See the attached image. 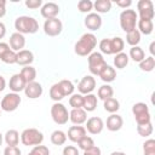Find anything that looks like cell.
Returning <instances> with one entry per match:
<instances>
[{"label":"cell","instance_id":"cell-33","mask_svg":"<svg viewBox=\"0 0 155 155\" xmlns=\"http://www.w3.org/2000/svg\"><path fill=\"white\" fill-rule=\"evenodd\" d=\"M97 96H98L99 99L105 101V99H108V98H110V97L114 96V90H113V87H111L110 85H108V84L102 85V86L98 88V91H97Z\"/></svg>","mask_w":155,"mask_h":155},{"label":"cell","instance_id":"cell-15","mask_svg":"<svg viewBox=\"0 0 155 155\" xmlns=\"http://www.w3.org/2000/svg\"><path fill=\"white\" fill-rule=\"evenodd\" d=\"M85 27L92 31L101 29L102 27V17L97 12H90L85 17Z\"/></svg>","mask_w":155,"mask_h":155},{"label":"cell","instance_id":"cell-54","mask_svg":"<svg viewBox=\"0 0 155 155\" xmlns=\"http://www.w3.org/2000/svg\"><path fill=\"white\" fill-rule=\"evenodd\" d=\"M110 155H126V154L122 153V151H113Z\"/></svg>","mask_w":155,"mask_h":155},{"label":"cell","instance_id":"cell-11","mask_svg":"<svg viewBox=\"0 0 155 155\" xmlns=\"http://www.w3.org/2000/svg\"><path fill=\"white\" fill-rule=\"evenodd\" d=\"M63 30V23L58 18L46 19L44 23V33L48 36H57Z\"/></svg>","mask_w":155,"mask_h":155},{"label":"cell","instance_id":"cell-22","mask_svg":"<svg viewBox=\"0 0 155 155\" xmlns=\"http://www.w3.org/2000/svg\"><path fill=\"white\" fill-rule=\"evenodd\" d=\"M33 62H34V54H33L31 51L22 50L19 52H17V59H16L17 64H19L22 67H25V65H30Z\"/></svg>","mask_w":155,"mask_h":155},{"label":"cell","instance_id":"cell-4","mask_svg":"<svg viewBox=\"0 0 155 155\" xmlns=\"http://www.w3.org/2000/svg\"><path fill=\"white\" fill-rule=\"evenodd\" d=\"M21 142L25 147L40 145L44 142V134L36 128H25L21 133Z\"/></svg>","mask_w":155,"mask_h":155},{"label":"cell","instance_id":"cell-37","mask_svg":"<svg viewBox=\"0 0 155 155\" xmlns=\"http://www.w3.org/2000/svg\"><path fill=\"white\" fill-rule=\"evenodd\" d=\"M50 98L52 101H54V102H59V101H62L64 98V94H63L58 82H56V84H53L51 86V88H50Z\"/></svg>","mask_w":155,"mask_h":155},{"label":"cell","instance_id":"cell-19","mask_svg":"<svg viewBox=\"0 0 155 155\" xmlns=\"http://www.w3.org/2000/svg\"><path fill=\"white\" fill-rule=\"evenodd\" d=\"M86 136V128L80 125H74L70 126L67 133V138L71 140L73 143H78L80 139H82Z\"/></svg>","mask_w":155,"mask_h":155},{"label":"cell","instance_id":"cell-12","mask_svg":"<svg viewBox=\"0 0 155 155\" xmlns=\"http://www.w3.org/2000/svg\"><path fill=\"white\" fill-rule=\"evenodd\" d=\"M96 88V79L92 75H86L84 76L80 82L78 84V91L80 94L85 96L88 93H92V91Z\"/></svg>","mask_w":155,"mask_h":155},{"label":"cell","instance_id":"cell-27","mask_svg":"<svg viewBox=\"0 0 155 155\" xmlns=\"http://www.w3.org/2000/svg\"><path fill=\"white\" fill-rule=\"evenodd\" d=\"M128 58H131L133 62H142L145 58V52L142 47L139 46H132L130 48V53H128Z\"/></svg>","mask_w":155,"mask_h":155},{"label":"cell","instance_id":"cell-8","mask_svg":"<svg viewBox=\"0 0 155 155\" xmlns=\"http://www.w3.org/2000/svg\"><path fill=\"white\" fill-rule=\"evenodd\" d=\"M88 62V70L92 75H99L101 70L107 65V62L101 52H92L90 56H87Z\"/></svg>","mask_w":155,"mask_h":155},{"label":"cell","instance_id":"cell-47","mask_svg":"<svg viewBox=\"0 0 155 155\" xmlns=\"http://www.w3.org/2000/svg\"><path fill=\"white\" fill-rule=\"evenodd\" d=\"M4 155H21V150L18 147H6L4 149Z\"/></svg>","mask_w":155,"mask_h":155},{"label":"cell","instance_id":"cell-18","mask_svg":"<svg viewBox=\"0 0 155 155\" xmlns=\"http://www.w3.org/2000/svg\"><path fill=\"white\" fill-rule=\"evenodd\" d=\"M25 85H27V81L21 75V73L19 74H13L11 76V79H10V81H8V87L15 93H18L21 91H24Z\"/></svg>","mask_w":155,"mask_h":155},{"label":"cell","instance_id":"cell-48","mask_svg":"<svg viewBox=\"0 0 155 155\" xmlns=\"http://www.w3.org/2000/svg\"><path fill=\"white\" fill-rule=\"evenodd\" d=\"M82 155H101V149H99L97 145H94V147H92L91 149L85 150Z\"/></svg>","mask_w":155,"mask_h":155},{"label":"cell","instance_id":"cell-26","mask_svg":"<svg viewBox=\"0 0 155 155\" xmlns=\"http://www.w3.org/2000/svg\"><path fill=\"white\" fill-rule=\"evenodd\" d=\"M4 140L8 147H17L19 143V133L16 130H8L4 134Z\"/></svg>","mask_w":155,"mask_h":155},{"label":"cell","instance_id":"cell-21","mask_svg":"<svg viewBox=\"0 0 155 155\" xmlns=\"http://www.w3.org/2000/svg\"><path fill=\"white\" fill-rule=\"evenodd\" d=\"M69 120H70L74 125H82V124L86 122V120H87V113H86L82 108L73 109V110L69 113Z\"/></svg>","mask_w":155,"mask_h":155},{"label":"cell","instance_id":"cell-30","mask_svg":"<svg viewBox=\"0 0 155 155\" xmlns=\"http://www.w3.org/2000/svg\"><path fill=\"white\" fill-rule=\"evenodd\" d=\"M128 61H130V58H128L127 53H125V52L116 53L114 57V67L116 69H124L128 64Z\"/></svg>","mask_w":155,"mask_h":155},{"label":"cell","instance_id":"cell-2","mask_svg":"<svg viewBox=\"0 0 155 155\" xmlns=\"http://www.w3.org/2000/svg\"><path fill=\"white\" fill-rule=\"evenodd\" d=\"M98 47H99L101 53H104L107 56L116 54V53L122 52V50L125 47V42H124V39L120 38V36H115V38H111V39L105 38V39H102L99 41Z\"/></svg>","mask_w":155,"mask_h":155},{"label":"cell","instance_id":"cell-5","mask_svg":"<svg viewBox=\"0 0 155 155\" xmlns=\"http://www.w3.org/2000/svg\"><path fill=\"white\" fill-rule=\"evenodd\" d=\"M137 21H138V16L134 10L126 8L120 13V27L125 33L136 29Z\"/></svg>","mask_w":155,"mask_h":155},{"label":"cell","instance_id":"cell-1","mask_svg":"<svg viewBox=\"0 0 155 155\" xmlns=\"http://www.w3.org/2000/svg\"><path fill=\"white\" fill-rule=\"evenodd\" d=\"M96 46H97V38H96V35L92 34V33H85L76 41V44L74 46V51H75V53L78 56L86 57V56H90L93 52Z\"/></svg>","mask_w":155,"mask_h":155},{"label":"cell","instance_id":"cell-29","mask_svg":"<svg viewBox=\"0 0 155 155\" xmlns=\"http://www.w3.org/2000/svg\"><path fill=\"white\" fill-rule=\"evenodd\" d=\"M103 107H104V110L110 113V114H115L119 109H120V103L116 98L114 97H110L105 101H103Z\"/></svg>","mask_w":155,"mask_h":155},{"label":"cell","instance_id":"cell-44","mask_svg":"<svg viewBox=\"0 0 155 155\" xmlns=\"http://www.w3.org/2000/svg\"><path fill=\"white\" fill-rule=\"evenodd\" d=\"M28 155H50V150L46 145L40 144V145L33 147V149L29 151Z\"/></svg>","mask_w":155,"mask_h":155},{"label":"cell","instance_id":"cell-7","mask_svg":"<svg viewBox=\"0 0 155 155\" xmlns=\"http://www.w3.org/2000/svg\"><path fill=\"white\" fill-rule=\"evenodd\" d=\"M51 117L57 125H65L69 120V111L67 107L59 102H54L51 107Z\"/></svg>","mask_w":155,"mask_h":155},{"label":"cell","instance_id":"cell-41","mask_svg":"<svg viewBox=\"0 0 155 155\" xmlns=\"http://www.w3.org/2000/svg\"><path fill=\"white\" fill-rule=\"evenodd\" d=\"M78 10L81 13H90L93 10V2L91 0H80L78 2Z\"/></svg>","mask_w":155,"mask_h":155},{"label":"cell","instance_id":"cell-50","mask_svg":"<svg viewBox=\"0 0 155 155\" xmlns=\"http://www.w3.org/2000/svg\"><path fill=\"white\" fill-rule=\"evenodd\" d=\"M6 15V1L0 0V18H2Z\"/></svg>","mask_w":155,"mask_h":155},{"label":"cell","instance_id":"cell-10","mask_svg":"<svg viewBox=\"0 0 155 155\" xmlns=\"http://www.w3.org/2000/svg\"><path fill=\"white\" fill-rule=\"evenodd\" d=\"M137 8H138L137 16H139V19L153 21L155 12H154V5L150 0H139L137 2Z\"/></svg>","mask_w":155,"mask_h":155},{"label":"cell","instance_id":"cell-34","mask_svg":"<svg viewBox=\"0 0 155 155\" xmlns=\"http://www.w3.org/2000/svg\"><path fill=\"white\" fill-rule=\"evenodd\" d=\"M140 33L138 31V29H133L128 33H126V42L131 46H138V44L140 42Z\"/></svg>","mask_w":155,"mask_h":155},{"label":"cell","instance_id":"cell-9","mask_svg":"<svg viewBox=\"0 0 155 155\" xmlns=\"http://www.w3.org/2000/svg\"><path fill=\"white\" fill-rule=\"evenodd\" d=\"M21 102H22V99H21V96L18 93L10 92L2 97V99L0 102V108L4 111L11 113V111H15L19 107Z\"/></svg>","mask_w":155,"mask_h":155},{"label":"cell","instance_id":"cell-31","mask_svg":"<svg viewBox=\"0 0 155 155\" xmlns=\"http://www.w3.org/2000/svg\"><path fill=\"white\" fill-rule=\"evenodd\" d=\"M50 139L53 145H63L67 142V133H64L61 130H56L51 133Z\"/></svg>","mask_w":155,"mask_h":155},{"label":"cell","instance_id":"cell-16","mask_svg":"<svg viewBox=\"0 0 155 155\" xmlns=\"http://www.w3.org/2000/svg\"><path fill=\"white\" fill-rule=\"evenodd\" d=\"M8 45L11 47L12 51L15 52H19L22 50H24V46H25V38L23 34L21 33H13L11 34L10 36V40H8Z\"/></svg>","mask_w":155,"mask_h":155},{"label":"cell","instance_id":"cell-49","mask_svg":"<svg viewBox=\"0 0 155 155\" xmlns=\"http://www.w3.org/2000/svg\"><path fill=\"white\" fill-rule=\"evenodd\" d=\"M131 5H132V1L131 0H119V1H116V6H119V7L124 8V10L128 8Z\"/></svg>","mask_w":155,"mask_h":155},{"label":"cell","instance_id":"cell-43","mask_svg":"<svg viewBox=\"0 0 155 155\" xmlns=\"http://www.w3.org/2000/svg\"><path fill=\"white\" fill-rule=\"evenodd\" d=\"M143 153L144 155H155V140L154 139H147L143 143Z\"/></svg>","mask_w":155,"mask_h":155},{"label":"cell","instance_id":"cell-28","mask_svg":"<svg viewBox=\"0 0 155 155\" xmlns=\"http://www.w3.org/2000/svg\"><path fill=\"white\" fill-rule=\"evenodd\" d=\"M93 8L97 13H108L111 10V1L110 0H96L93 2Z\"/></svg>","mask_w":155,"mask_h":155},{"label":"cell","instance_id":"cell-39","mask_svg":"<svg viewBox=\"0 0 155 155\" xmlns=\"http://www.w3.org/2000/svg\"><path fill=\"white\" fill-rule=\"evenodd\" d=\"M137 132L140 137H149L153 133V125L151 121L142 125H137Z\"/></svg>","mask_w":155,"mask_h":155},{"label":"cell","instance_id":"cell-23","mask_svg":"<svg viewBox=\"0 0 155 155\" xmlns=\"http://www.w3.org/2000/svg\"><path fill=\"white\" fill-rule=\"evenodd\" d=\"M97 103H98V98L96 94L93 93H88L84 96V104H82V109L86 113H91L94 111L97 108Z\"/></svg>","mask_w":155,"mask_h":155},{"label":"cell","instance_id":"cell-35","mask_svg":"<svg viewBox=\"0 0 155 155\" xmlns=\"http://www.w3.org/2000/svg\"><path fill=\"white\" fill-rule=\"evenodd\" d=\"M155 68V58L153 56H149V57H145L142 62H139V69L142 71H145V73H150L153 71Z\"/></svg>","mask_w":155,"mask_h":155},{"label":"cell","instance_id":"cell-45","mask_svg":"<svg viewBox=\"0 0 155 155\" xmlns=\"http://www.w3.org/2000/svg\"><path fill=\"white\" fill-rule=\"evenodd\" d=\"M25 6L30 10H36L42 6V0H25Z\"/></svg>","mask_w":155,"mask_h":155},{"label":"cell","instance_id":"cell-14","mask_svg":"<svg viewBox=\"0 0 155 155\" xmlns=\"http://www.w3.org/2000/svg\"><path fill=\"white\" fill-rule=\"evenodd\" d=\"M42 92H44L42 86H41V84L38 82V81L28 82V84L25 85V88H24L25 96H27L28 98H30V99H36V98L41 97V96H42Z\"/></svg>","mask_w":155,"mask_h":155},{"label":"cell","instance_id":"cell-38","mask_svg":"<svg viewBox=\"0 0 155 155\" xmlns=\"http://www.w3.org/2000/svg\"><path fill=\"white\" fill-rule=\"evenodd\" d=\"M84 104V96L80 93H73L69 97V105L73 107V109H78V108H82Z\"/></svg>","mask_w":155,"mask_h":155},{"label":"cell","instance_id":"cell-55","mask_svg":"<svg viewBox=\"0 0 155 155\" xmlns=\"http://www.w3.org/2000/svg\"><path fill=\"white\" fill-rule=\"evenodd\" d=\"M2 142H4V136H2V134H1V132H0V147H1Z\"/></svg>","mask_w":155,"mask_h":155},{"label":"cell","instance_id":"cell-24","mask_svg":"<svg viewBox=\"0 0 155 155\" xmlns=\"http://www.w3.org/2000/svg\"><path fill=\"white\" fill-rule=\"evenodd\" d=\"M98 76L101 78L102 81L109 84V82H113V81L116 79V70H115V68H113L111 65H108V64H107V65L101 70V73H99Z\"/></svg>","mask_w":155,"mask_h":155},{"label":"cell","instance_id":"cell-3","mask_svg":"<svg viewBox=\"0 0 155 155\" xmlns=\"http://www.w3.org/2000/svg\"><path fill=\"white\" fill-rule=\"evenodd\" d=\"M15 29L21 34H35L39 30V23L34 17L19 16L15 21Z\"/></svg>","mask_w":155,"mask_h":155},{"label":"cell","instance_id":"cell-40","mask_svg":"<svg viewBox=\"0 0 155 155\" xmlns=\"http://www.w3.org/2000/svg\"><path fill=\"white\" fill-rule=\"evenodd\" d=\"M17 59V52L12 51L11 48L7 50L2 56H0V61L6 63V64H15Z\"/></svg>","mask_w":155,"mask_h":155},{"label":"cell","instance_id":"cell-56","mask_svg":"<svg viewBox=\"0 0 155 155\" xmlns=\"http://www.w3.org/2000/svg\"><path fill=\"white\" fill-rule=\"evenodd\" d=\"M0 116H1V108H0Z\"/></svg>","mask_w":155,"mask_h":155},{"label":"cell","instance_id":"cell-46","mask_svg":"<svg viewBox=\"0 0 155 155\" xmlns=\"http://www.w3.org/2000/svg\"><path fill=\"white\" fill-rule=\"evenodd\" d=\"M63 155H80L79 149L74 145H65L63 149Z\"/></svg>","mask_w":155,"mask_h":155},{"label":"cell","instance_id":"cell-25","mask_svg":"<svg viewBox=\"0 0 155 155\" xmlns=\"http://www.w3.org/2000/svg\"><path fill=\"white\" fill-rule=\"evenodd\" d=\"M137 29L140 34L144 35H150L154 30V23L153 21H148V19H138L137 21Z\"/></svg>","mask_w":155,"mask_h":155},{"label":"cell","instance_id":"cell-6","mask_svg":"<svg viewBox=\"0 0 155 155\" xmlns=\"http://www.w3.org/2000/svg\"><path fill=\"white\" fill-rule=\"evenodd\" d=\"M132 114L134 116V120H136L137 125H142V124H147V122L151 121L149 107L145 103H143V102H138V103L133 104Z\"/></svg>","mask_w":155,"mask_h":155},{"label":"cell","instance_id":"cell-51","mask_svg":"<svg viewBox=\"0 0 155 155\" xmlns=\"http://www.w3.org/2000/svg\"><path fill=\"white\" fill-rule=\"evenodd\" d=\"M5 35H6V25L2 22H0V40L4 39Z\"/></svg>","mask_w":155,"mask_h":155},{"label":"cell","instance_id":"cell-36","mask_svg":"<svg viewBox=\"0 0 155 155\" xmlns=\"http://www.w3.org/2000/svg\"><path fill=\"white\" fill-rule=\"evenodd\" d=\"M58 85H59V87H61L64 97L71 96L74 93V88L75 87H74V85H73V82L70 80H65V79L64 80H61V81H58Z\"/></svg>","mask_w":155,"mask_h":155},{"label":"cell","instance_id":"cell-53","mask_svg":"<svg viewBox=\"0 0 155 155\" xmlns=\"http://www.w3.org/2000/svg\"><path fill=\"white\" fill-rule=\"evenodd\" d=\"M149 51H150L151 56L154 57V54H155V42H154V41L150 44V46H149Z\"/></svg>","mask_w":155,"mask_h":155},{"label":"cell","instance_id":"cell-13","mask_svg":"<svg viewBox=\"0 0 155 155\" xmlns=\"http://www.w3.org/2000/svg\"><path fill=\"white\" fill-rule=\"evenodd\" d=\"M86 131L91 134H99L104 128V122L98 116H92L86 120Z\"/></svg>","mask_w":155,"mask_h":155},{"label":"cell","instance_id":"cell-17","mask_svg":"<svg viewBox=\"0 0 155 155\" xmlns=\"http://www.w3.org/2000/svg\"><path fill=\"white\" fill-rule=\"evenodd\" d=\"M40 12H41V16L46 19L57 18L59 13V6L56 2H46V4H42Z\"/></svg>","mask_w":155,"mask_h":155},{"label":"cell","instance_id":"cell-52","mask_svg":"<svg viewBox=\"0 0 155 155\" xmlns=\"http://www.w3.org/2000/svg\"><path fill=\"white\" fill-rule=\"evenodd\" d=\"M6 87V81H5V78L2 75H0V92L4 91Z\"/></svg>","mask_w":155,"mask_h":155},{"label":"cell","instance_id":"cell-42","mask_svg":"<svg viewBox=\"0 0 155 155\" xmlns=\"http://www.w3.org/2000/svg\"><path fill=\"white\" fill-rule=\"evenodd\" d=\"M78 144H79V148L85 151V150H88V149H91L92 147H94V140H93L91 137L85 136L82 139H80V140L78 142Z\"/></svg>","mask_w":155,"mask_h":155},{"label":"cell","instance_id":"cell-32","mask_svg":"<svg viewBox=\"0 0 155 155\" xmlns=\"http://www.w3.org/2000/svg\"><path fill=\"white\" fill-rule=\"evenodd\" d=\"M21 75L24 78V80L28 82H31V81H35V78H36V69L31 65H25L22 68L21 70Z\"/></svg>","mask_w":155,"mask_h":155},{"label":"cell","instance_id":"cell-20","mask_svg":"<svg viewBox=\"0 0 155 155\" xmlns=\"http://www.w3.org/2000/svg\"><path fill=\"white\" fill-rule=\"evenodd\" d=\"M124 125V120L119 114H110L107 119V128L110 132H116L121 130Z\"/></svg>","mask_w":155,"mask_h":155}]
</instances>
